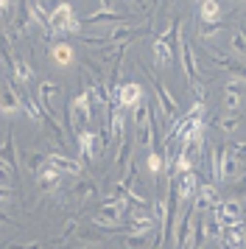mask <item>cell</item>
Segmentation results:
<instances>
[{"instance_id":"1","label":"cell","mask_w":246,"mask_h":249,"mask_svg":"<svg viewBox=\"0 0 246 249\" xmlns=\"http://www.w3.org/2000/svg\"><path fill=\"white\" fill-rule=\"evenodd\" d=\"M179 31H182V23L179 20H171L165 31L154 36L151 53H154L157 68H171L179 59Z\"/></svg>"},{"instance_id":"2","label":"cell","mask_w":246,"mask_h":249,"mask_svg":"<svg viewBox=\"0 0 246 249\" xmlns=\"http://www.w3.org/2000/svg\"><path fill=\"white\" fill-rule=\"evenodd\" d=\"M65 124L70 126V132L78 135L89 129L92 124V95H89V87H84L81 92H76L65 107Z\"/></svg>"},{"instance_id":"3","label":"cell","mask_w":246,"mask_h":249,"mask_svg":"<svg viewBox=\"0 0 246 249\" xmlns=\"http://www.w3.org/2000/svg\"><path fill=\"white\" fill-rule=\"evenodd\" d=\"M62 31H70V34H78L81 31V23L73 14V6L70 3H56L51 14H48V28H45V36L62 34Z\"/></svg>"},{"instance_id":"4","label":"cell","mask_w":246,"mask_h":249,"mask_svg":"<svg viewBox=\"0 0 246 249\" xmlns=\"http://www.w3.org/2000/svg\"><path fill=\"white\" fill-rule=\"evenodd\" d=\"M212 213L221 221V227H232L246 218V202L244 199H227V202H218V207H212Z\"/></svg>"},{"instance_id":"5","label":"cell","mask_w":246,"mask_h":249,"mask_svg":"<svg viewBox=\"0 0 246 249\" xmlns=\"http://www.w3.org/2000/svg\"><path fill=\"white\" fill-rule=\"evenodd\" d=\"M244 174L241 160L235 157L229 148H218V171H215V182H232Z\"/></svg>"},{"instance_id":"6","label":"cell","mask_w":246,"mask_h":249,"mask_svg":"<svg viewBox=\"0 0 246 249\" xmlns=\"http://www.w3.org/2000/svg\"><path fill=\"white\" fill-rule=\"evenodd\" d=\"M145 70V76L151 79V84H154V90H157V98H159V107H162V115H165L168 121H176V115H179V101L174 98V92L168 90L162 81L154 76V70H148V68H143Z\"/></svg>"},{"instance_id":"7","label":"cell","mask_w":246,"mask_h":249,"mask_svg":"<svg viewBox=\"0 0 246 249\" xmlns=\"http://www.w3.org/2000/svg\"><path fill=\"white\" fill-rule=\"evenodd\" d=\"M196 215L199 210L196 207H188L182 218H179V227H174V249H188L190 247V238H193V227H196Z\"/></svg>"},{"instance_id":"8","label":"cell","mask_w":246,"mask_h":249,"mask_svg":"<svg viewBox=\"0 0 246 249\" xmlns=\"http://www.w3.org/2000/svg\"><path fill=\"white\" fill-rule=\"evenodd\" d=\"M143 95H145L143 84H137V81H126V84L118 87V95H112L109 101H118L121 109H132L134 112V109L143 104Z\"/></svg>"},{"instance_id":"9","label":"cell","mask_w":246,"mask_h":249,"mask_svg":"<svg viewBox=\"0 0 246 249\" xmlns=\"http://www.w3.org/2000/svg\"><path fill=\"white\" fill-rule=\"evenodd\" d=\"M121 215H123V204L118 202V199H106V202L92 213V224L95 227H115L121 221Z\"/></svg>"},{"instance_id":"10","label":"cell","mask_w":246,"mask_h":249,"mask_svg":"<svg viewBox=\"0 0 246 249\" xmlns=\"http://www.w3.org/2000/svg\"><path fill=\"white\" fill-rule=\"evenodd\" d=\"M171 182H174L176 196H179V202L182 204L190 202V199H196V191H199V177H196V171H185V174L174 177Z\"/></svg>"},{"instance_id":"11","label":"cell","mask_w":246,"mask_h":249,"mask_svg":"<svg viewBox=\"0 0 246 249\" xmlns=\"http://www.w3.org/2000/svg\"><path fill=\"white\" fill-rule=\"evenodd\" d=\"M221 202V196H218V188L212 185V182H199V191H196V202L193 207L199 210V213H207L212 207H218Z\"/></svg>"},{"instance_id":"12","label":"cell","mask_w":246,"mask_h":249,"mask_svg":"<svg viewBox=\"0 0 246 249\" xmlns=\"http://www.w3.org/2000/svg\"><path fill=\"white\" fill-rule=\"evenodd\" d=\"M76 140H78V151H81V160H87V162H92V160L98 157V151L104 148V146H101V135H95L92 129H84V132H78Z\"/></svg>"},{"instance_id":"13","label":"cell","mask_w":246,"mask_h":249,"mask_svg":"<svg viewBox=\"0 0 246 249\" xmlns=\"http://www.w3.org/2000/svg\"><path fill=\"white\" fill-rule=\"evenodd\" d=\"M218 241L227 249H246V218L238 221V224H232V227H224Z\"/></svg>"},{"instance_id":"14","label":"cell","mask_w":246,"mask_h":249,"mask_svg":"<svg viewBox=\"0 0 246 249\" xmlns=\"http://www.w3.org/2000/svg\"><path fill=\"white\" fill-rule=\"evenodd\" d=\"M179 59H182V70H185V76H188V84H190V81H196V76H199L196 53H193L190 42L182 36V31H179Z\"/></svg>"},{"instance_id":"15","label":"cell","mask_w":246,"mask_h":249,"mask_svg":"<svg viewBox=\"0 0 246 249\" xmlns=\"http://www.w3.org/2000/svg\"><path fill=\"white\" fill-rule=\"evenodd\" d=\"M17 112H22L20 92L14 87V81H6L3 92H0V115H17Z\"/></svg>"},{"instance_id":"16","label":"cell","mask_w":246,"mask_h":249,"mask_svg":"<svg viewBox=\"0 0 246 249\" xmlns=\"http://www.w3.org/2000/svg\"><path fill=\"white\" fill-rule=\"evenodd\" d=\"M87 76H89V95H92V101L109 104V87H106V81H104V76L98 73L95 65H87Z\"/></svg>"},{"instance_id":"17","label":"cell","mask_w":246,"mask_h":249,"mask_svg":"<svg viewBox=\"0 0 246 249\" xmlns=\"http://www.w3.org/2000/svg\"><path fill=\"white\" fill-rule=\"evenodd\" d=\"M244 81H238L235 76H229V81H227V87H224V95H221V104L227 112H238L241 107H244V95H241V87Z\"/></svg>"},{"instance_id":"18","label":"cell","mask_w":246,"mask_h":249,"mask_svg":"<svg viewBox=\"0 0 246 249\" xmlns=\"http://www.w3.org/2000/svg\"><path fill=\"white\" fill-rule=\"evenodd\" d=\"M48 162H51L53 168H59L62 174H73V177H78V174L84 171V165H81L78 160H73L70 154H62V151H48Z\"/></svg>"},{"instance_id":"19","label":"cell","mask_w":246,"mask_h":249,"mask_svg":"<svg viewBox=\"0 0 246 249\" xmlns=\"http://www.w3.org/2000/svg\"><path fill=\"white\" fill-rule=\"evenodd\" d=\"M59 179H62V171L53 168L51 162L36 171V185H39V191H42V193H56V188H59Z\"/></svg>"},{"instance_id":"20","label":"cell","mask_w":246,"mask_h":249,"mask_svg":"<svg viewBox=\"0 0 246 249\" xmlns=\"http://www.w3.org/2000/svg\"><path fill=\"white\" fill-rule=\"evenodd\" d=\"M17 143H14V135H6V140H3V146H0V162L6 165V168L11 171V174H17V168H20V162H17Z\"/></svg>"},{"instance_id":"21","label":"cell","mask_w":246,"mask_h":249,"mask_svg":"<svg viewBox=\"0 0 246 249\" xmlns=\"http://www.w3.org/2000/svg\"><path fill=\"white\" fill-rule=\"evenodd\" d=\"M56 92H59V87H56L53 81H39V90H36V101H39V107H42V112H53V98Z\"/></svg>"},{"instance_id":"22","label":"cell","mask_w":246,"mask_h":249,"mask_svg":"<svg viewBox=\"0 0 246 249\" xmlns=\"http://www.w3.org/2000/svg\"><path fill=\"white\" fill-rule=\"evenodd\" d=\"M137 34H143V31H134L132 25H126V23H121L118 28H112L109 34H106V42H109L112 48H121V45H126L132 36H137Z\"/></svg>"},{"instance_id":"23","label":"cell","mask_w":246,"mask_h":249,"mask_svg":"<svg viewBox=\"0 0 246 249\" xmlns=\"http://www.w3.org/2000/svg\"><path fill=\"white\" fill-rule=\"evenodd\" d=\"M51 59H53V65H59V68H70V65L76 62L73 45H67V42H56V45L51 48Z\"/></svg>"},{"instance_id":"24","label":"cell","mask_w":246,"mask_h":249,"mask_svg":"<svg viewBox=\"0 0 246 249\" xmlns=\"http://www.w3.org/2000/svg\"><path fill=\"white\" fill-rule=\"evenodd\" d=\"M201 23H221V3L218 0H199Z\"/></svg>"},{"instance_id":"25","label":"cell","mask_w":246,"mask_h":249,"mask_svg":"<svg viewBox=\"0 0 246 249\" xmlns=\"http://www.w3.org/2000/svg\"><path fill=\"white\" fill-rule=\"evenodd\" d=\"M9 68H11V73H14V81H17V84H28V81L34 79L31 65H28L25 59H20V56H11Z\"/></svg>"},{"instance_id":"26","label":"cell","mask_w":246,"mask_h":249,"mask_svg":"<svg viewBox=\"0 0 246 249\" xmlns=\"http://www.w3.org/2000/svg\"><path fill=\"white\" fill-rule=\"evenodd\" d=\"M95 196H98V185L92 179L76 182V188H73V199H76V202H89V199H95Z\"/></svg>"},{"instance_id":"27","label":"cell","mask_w":246,"mask_h":249,"mask_svg":"<svg viewBox=\"0 0 246 249\" xmlns=\"http://www.w3.org/2000/svg\"><path fill=\"white\" fill-rule=\"evenodd\" d=\"M229 53L246 65V34L244 31H238V28H235L232 36H229Z\"/></svg>"},{"instance_id":"28","label":"cell","mask_w":246,"mask_h":249,"mask_svg":"<svg viewBox=\"0 0 246 249\" xmlns=\"http://www.w3.org/2000/svg\"><path fill=\"white\" fill-rule=\"evenodd\" d=\"M87 25H98V23H126V17L118 12H109V9H101V12L89 14L87 20H84Z\"/></svg>"},{"instance_id":"29","label":"cell","mask_w":246,"mask_h":249,"mask_svg":"<svg viewBox=\"0 0 246 249\" xmlns=\"http://www.w3.org/2000/svg\"><path fill=\"white\" fill-rule=\"evenodd\" d=\"M145 168H148V174H162L165 171V151H159V148H151L148 151V157H145Z\"/></svg>"},{"instance_id":"30","label":"cell","mask_w":246,"mask_h":249,"mask_svg":"<svg viewBox=\"0 0 246 249\" xmlns=\"http://www.w3.org/2000/svg\"><path fill=\"white\" fill-rule=\"evenodd\" d=\"M42 124L51 129V135H53V140L59 143V148H65L67 146V137H65V132H62V126L56 124V118L51 112H42Z\"/></svg>"},{"instance_id":"31","label":"cell","mask_w":246,"mask_h":249,"mask_svg":"<svg viewBox=\"0 0 246 249\" xmlns=\"http://www.w3.org/2000/svg\"><path fill=\"white\" fill-rule=\"evenodd\" d=\"M31 12H28V3H22L20 6V12H17V17H14V34L22 36L25 31H28V25H31Z\"/></svg>"},{"instance_id":"32","label":"cell","mask_w":246,"mask_h":249,"mask_svg":"<svg viewBox=\"0 0 246 249\" xmlns=\"http://www.w3.org/2000/svg\"><path fill=\"white\" fill-rule=\"evenodd\" d=\"M28 3V12H31V20L36 25H42V28H48V14L51 12H45V3H39V0H25Z\"/></svg>"},{"instance_id":"33","label":"cell","mask_w":246,"mask_h":249,"mask_svg":"<svg viewBox=\"0 0 246 249\" xmlns=\"http://www.w3.org/2000/svg\"><path fill=\"white\" fill-rule=\"evenodd\" d=\"M132 151H134V146H132V140H123L121 143V148H118V157H115V165L118 168H123V171H129L132 168Z\"/></svg>"},{"instance_id":"34","label":"cell","mask_w":246,"mask_h":249,"mask_svg":"<svg viewBox=\"0 0 246 249\" xmlns=\"http://www.w3.org/2000/svg\"><path fill=\"white\" fill-rule=\"evenodd\" d=\"M218 129H221L224 135H235V132L241 129V118H238L235 112L221 115V118H218Z\"/></svg>"},{"instance_id":"35","label":"cell","mask_w":246,"mask_h":249,"mask_svg":"<svg viewBox=\"0 0 246 249\" xmlns=\"http://www.w3.org/2000/svg\"><path fill=\"white\" fill-rule=\"evenodd\" d=\"M151 244V232H145V235H129L123 238V249H148Z\"/></svg>"},{"instance_id":"36","label":"cell","mask_w":246,"mask_h":249,"mask_svg":"<svg viewBox=\"0 0 246 249\" xmlns=\"http://www.w3.org/2000/svg\"><path fill=\"white\" fill-rule=\"evenodd\" d=\"M25 165L36 174L42 165H48V154L45 151H25Z\"/></svg>"},{"instance_id":"37","label":"cell","mask_w":246,"mask_h":249,"mask_svg":"<svg viewBox=\"0 0 246 249\" xmlns=\"http://www.w3.org/2000/svg\"><path fill=\"white\" fill-rule=\"evenodd\" d=\"M227 25H221V23H204V25H199V36L204 39V42H210V39H215V36L221 34Z\"/></svg>"},{"instance_id":"38","label":"cell","mask_w":246,"mask_h":249,"mask_svg":"<svg viewBox=\"0 0 246 249\" xmlns=\"http://www.w3.org/2000/svg\"><path fill=\"white\" fill-rule=\"evenodd\" d=\"M151 215H154L157 227H162V224H165V215H168L165 202H151Z\"/></svg>"},{"instance_id":"39","label":"cell","mask_w":246,"mask_h":249,"mask_svg":"<svg viewBox=\"0 0 246 249\" xmlns=\"http://www.w3.org/2000/svg\"><path fill=\"white\" fill-rule=\"evenodd\" d=\"M148 112H151V107H148V104H140V107L134 109V129H140V126L148 124Z\"/></svg>"},{"instance_id":"40","label":"cell","mask_w":246,"mask_h":249,"mask_svg":"<svg viewBox=\"0 0 246 249\" xmlns=\"http://www.w3.org/2000/svg\"><path fill=\"white\" fill-rule=\"evenodd\" d=\"M227 148H229V151H232V154L241 160V162L246 160V143H241V140H232V143H229Z\"/></svg>"},{"instance_id":"41","label":"cell","mask_w":246,"mask_h":249,"mask_svg":"<svg viewBox=\"0 0 246 249\" xmlns=\"http://www.w3.org/2000/svg\"><path fill=\"white\" fill-rule=\"evenodd\" d=\"M11 199H14V191H11V185L0 182V204H9Z\"/></svg>"},{"instance_id":"42","label":"cell","mask_w":246,"mask_h":249,"mask_svg":"<svg viewBox=\"0 0 246 249\" xmlns=\"http://www.w3.org/2000/svg\"><path fill=\"white\" fill-rule=\"evenodd\" d=\"M190 92H193V98H196V101H204V84H201L199 79L190 81Z\"/></svg>"},{"instance_id":"43","label":"cell","mask_w":246,"mask_h":249,"mask_svg":"<svg viewBox=\"0 0 246 249\" xmlns=\"http://www.w3.org/2000/svg\"><path fill=\"white\" fill-rule=\"evenodd\" d=\"M76 227H78V221H76V218H67V224H65V235L59 238L56 244H62V241H67V238H70L73 232H76Z\"/></svg>"},{"instance_id":"44","label":"cell","mask_w":246,"mask_h":249,"mask_svg":"<svg viewBox=\"0 0 246 249\" xmlns=\"http://www.w3.org/2000/svg\"><path fill=\"white\" fill-rule=\"evenodd\" d=\"M11 179H14V174H11L3 162H0V182H6V185H11Z\"/></svg>"},{"instance_id":"45","label":"cell","mask_w":246,"mask_h":249,"mask_svg":"<svg viewBox=\"0 0 246 249\" xmlns=\"http://www.w3.org/2000/svg\"><path fill=\"white\" fill-rule=\"evenodd\" d=\"M115 6H118V0H101V9H109V12H115Z\"/></svg>"},{"instance_id":"46","label":"cell","mask_w":246,"mask_h":249,"mask_svg":"<svg viewBox=\"0 0 246 249\" xmlns=\"http://www.w3.org/2000/svg\"><path fill=\"white\" fill-rule=\"evenodd\" d=\"M9 12V0H0V17Z\"/></svg>"},{"instance_id":"47","label":"cell","mask_w":246,"mask_h":249,"mask_svg":"<svg viewBox=\"0 0 246 249\" xmlns=\"http://www.w3.org/2000/svg\"><path fill=\"white\" fill-rule=\"evenodd\" d=\"M22 249H42V244H36V241H34V244H28V247H22Z\"/></svg>"},{"instance_id":"48","label":"cell","mask_w":246,"mask_h":249,"mask_svg":"<svg viewBox=\"0 0 246 249\" xmlns=\"http://www.w3.org/2000/svg\"><path fill=\"white\" fill-rule=\"evenodd\" d=\"M0 221H6V224H9V221H11V218H9V215H6V213H3V207H0Z\"/></svg>"},{"instance_id":"49","label":"cell","mask_w":246,"mask_h":249,"mask_svg":"<svg viewBox=\"0 0 246 249\" xmlns=\"http://www.w3.org/2000/svg\"><path fill=\"white\" fill-rule=\"evenodd\" d=\"M53 3H65V0H53Z\"/></svg>"},{"instance_id":"50","label":"cell","mask_w":246,"mask_h":249,"mask_svg":"<svg viewBox=\"0 0 246 249\" xmlns=\"http://www.w3.org/2000/svg\"><path fill=\"white\" fill-rule=\"evenodd\" d=\"M241 3H246V0H241Z\"/></svg>"},{"instance_id":"51","label":"cell","mask_w":246,"mask_h":249,"mask_svg":"<svg viewBox=\"0 0 246 249\" xmlns=\"http://www.w3.org/2000/svg\"><path fill=\"white\" fill-rule=\"evenodd\" d=\"M39 3H45V0H39Z\"/></svg>"},{"instance_id":"52","label":"cell","mask_w":246,"mask_h":249,"mask_svg":"<svg viewBox=\"0 0 246 249\" xmlns=\"http://www.w3.org/2000/svg\"><path fill=\"white\" fill-rule=\"evenodd\" d=\"M11 249H17V247H11Z\"/></svg>"},{"instance_id":"53","label":"cell","mask_w":246,"mask_h":249,"mask_svg":"<svg viewBox=\"0 0 246 249\" xmlns=\"http://www.w3.org/2000/svg\"><path fill=\"white\" fill-rule=\"evenodd\" d=\"M196 3H199V0H196Z\"/></svg>"}]
</instances>
